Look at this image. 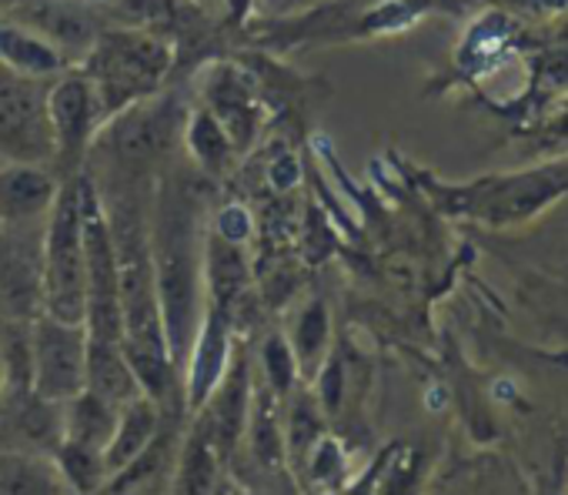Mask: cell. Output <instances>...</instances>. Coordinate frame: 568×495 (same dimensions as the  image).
<instances>
[{
  "instance_id": "obj_1",
  "label": "cell",
  "mask_w": 568,
  "mask_h": 495,
  "mask_svg": "<svg viewBox=\"0 0 568 495\" xmlns=\"http://www.w3.org/2000/svg\"><path fill=\"white\" fill-rule=\"evenodd\" d=\"M151 234V262H154V285L161 302L164 339L174 368L181 372L197 322L204 315V275H201V252L204 234L197 221V198L184 181L161 178L154 218L148 221Z\"/></svg>"
},
{
  "instance_id": "obj_2",
  "label": "cell",
  "mask_w": 568,
  "mask_h": 495,
  "mask_svg": "<svg viewBox=\"0 0 568 495\" xmlns=\"http://www.w3.org/2000/svg\"><path fill=\"white\" fill-rule=\"evenodd\" d=\"M174 68V41L148 28H104L84 54L81 71L98 91L104 121L164 88Z\"/></svg>"
},
{
  "instance_id": "obj_3",
  "label": "cell",
  "mask_w": 568,
  "mask_h": 495,
  "mask_svg": "<svg viewBox=\"0 0 568 495\" xmlns=\"http://www.w3.org/2000/svg\"><path fill=\"white\" fill-rule=\"evenodd\" d=\"M41 312L61 322L84 325L88 315V255L81 174L61 184L41 231Z\"/></svg>"
},
{
  "instance_id": "obj_4",
  "label": "cell",
  "mask_w": 568,
  "mask_h": 495,
  "mask_svg": "<svg viewBox=\"0 0 568 495\" xmlns=\"http://www.w3.org/2000/svg\"><path fill=\"white\" fill-rule=\"evenodd\" d=\"M184 121H187V111L181 108V101L164 98V91H158L118 111L114 118H108L94 144L104 148L118 168L138 174L164 161V154L178 148L184 134Z\"/></svg>"
},
{
  "instance_id": "obj_5",
  "label": "cell",
  "mask_w": 568,
  "mask_h": 495,
  "mask_svg": "<svg viewBox=\"0 0 568 495\" xmlns=\"http://www.w3.org/2000/svg\"><path fill=\"white\" fill-rule=\"evenodd\" d=\"M88 372V329L38 315L31 322V392L44 402H68L84 392Z\"/></svg>"
},
{
  "instance_id": "obj_6",
  "label": "cell",
  "mask_w": 568,
  "mask_h": 495,
  "mask_svg": "<svg viewBox=\"0 0 568 495\" xmlns=\"http://www.w3.org/2000/svg\"><path fill=\"white\" fill-rule=\"evenodd\" d=\"M0 158L41 164L54 158L44 81L21 78L4 64H0Z\"/></svg>"
},
{
  "instance_id": "obj_7",
  "label": "cell",
  "mask_w": 568,
  "mask_h": 495,
  "mask_svg": "<svg viewBox=\"0 0 568 495\" xmlns=\"http://www.w3.org/2000/svg\"><path fill=\"white\" fill-rule=\"evenodd\" d=\"M48 124H51L54 158L68 168L84 161L88 148L94 144L104 124L98 91L84 71L68 68L48 84Z\"/></svg>"
},
{
  "instance_id": "obj_8",
  "label": "cell",
  "mask_w": 568,
  "mask_h": 495,
  "mask_svg": "<svg viewBox=\"0 0 568 495\" xmlns=\"http://www.w3.org/2000/svg\"><path fill=\"white\" fill-rule=\"evenodd\" d=\"M41 231H31V224H0V319L34 322L44 309Z\"/></svg>"
},
{
  "instance_id": "obj_9",
  "label": "cell",
  "mask_w": 568,
  "mask_h": 495,
  "mask_svg": "<svg viewBox=\"0 0 568 495\" xmlns=\"http://www.w3.org/2000/svg\"><path fill=\"white\" fill-rule=\"evenodd\" d=\"M231 315L207 302L204 315L197 322V332L191 339L187 358L181 365V388H184V412L194 415L207 405L214 388L221 385L231 358H234V339H231Z\"/></svg>"
},
{
  "instance_id": "obj_10",
  "label": "cell",
  "mask_w": 568,
  "mask_h": 495,
  "mask_svg": "<svg viewBox=\"0 0 568 495\" xmlns=\"http://www.w3.org/2000/svg\"><path fill=\"white\" fill-rule=\"evenodd\" d=\"M197 98H201V108H207L221 121V128L231 134L237 151L254 144L264 124V108H261L257 88L241 68L207 64L197 78Z\"/></svg>"
},
{
  "instance_id": "obj_11",
  "label": "cell",
  "mask_w": 568,
  "mask_h": 495,
  "mask_svg": "<svg viewBox=\"0 0 568 495\" xmlns=\"http://www.w3.org/2000/svg\"><path fill=\"white\" fill-rule=\"evenodd\" d=\"M14 21L28 24L48 44H54L68 64L84 61L104 31L101 14L84 0H21L14 4Z\"/></svg>"
},
{
  "instance_id": "obj_12",
  "label": "cell",
  "mask_w": 568,
  "mask_h": 495,
  "mask_svg": "<svg viewBox=\"0 0 568 495\" xmlns=\"http://www.w3.org/2000/svg\"><path fill=\"white\" fill-rule=\"evenodd\" d=\"M61 184L41 161L0 164V224L44 221Z\"/></svg>"
},
{
  "instance_id": "obj_13",
  "label": "cell",
  "mask_w": 568,
  "mask_h": 495,
  "mask_svg": "<svg viewBox=\"0 0 568 495\" xmlns=\"http://www.w3.org/2000/svg\"><path fill=\"white\" fill-rule=\"evenodd\" d=\"M164 405L158 398H151L148 392H141V395H134L131 402H124L118 408V422H114L111 442L104 445V465H108V475L111 478L121 468H128L148 448V442L158 435V428L164 422Z\"/></svg>"
},
{
  "instance_id": "obj_14",
  "label": "cell",
  "mask_w": 568,
  "mask_h": 495,
  "mask_svg": "<svg viewBox=\"0 0 568 495\" xmlns=\"http://www.w3.org/2000/svg\"><path fill=\"white\" fill-rule=\"evenodd\" d=\"M241 442L247 445V455L261 472H281L288 465L284 432H281V398L257 375H254V392H251V408Z\"/></svg>"
},
{
  "instance_id": "obj_15",
  "label": "cell",
  "mask_w": 568,
  "mask_h": 495,
  "mask_svg": "<svg viewBox=\"0 0 568 495\" xmlns=\"http://www.w3.org/2000/svg\"><path fill=\"white\" fill-rule=\"evenodd\" d=\"M0 64L34 81H54L71 68L54 44H48L38 31H31L14 18L0 24Z\"/></svg>"
},
{
  "instance_id": "obj_16",
  "label": "cell",
  "mask_w": 568,
  "mask_h": 495,
  "mask_svg": "<svg viewBox=\"0 0 568 495\" xmlns=\"http://www.w3.org/2000/svg\"><path fill=\"white\" fill-rule=\"evenodd\" d=\"M84 388L101 395L111 405H124L134 395H141V382L128 362V352L121 342L111 339H91L88 335V372H84Z\"/></svg>"
},
{
  "instance_id": "obj_17",
  "label": "cell",
  "mask_w": 568,
  "mask_h": 495,
  "mask_svg": "<svg viewBox=\"0 0 568 495\" xmlns=\"http://www.w3.org/2000/svg\"><path fill=\"white\" fill-rule=\"evenodd\" d=\"M191 428L184 435V445L178 448V462H174V492H211L217 488V475L224 465V455L214 442V435L207 432V425L191 415Z\"/></svg>"
},
{
  "instance_id": "obj_18",
  "label": "cell",
  "mask_w": 568,
  "mask_h": 495,
  "mask_svg": "<svg viewBox=\"0 0 568 495\" xmlns=\"http://www.w3.org/2000/svg\"><path fill=\"white\" fill-rule=\"evenodd\" d=\"M114 422H118V405L104 402L101 395L88 388L61 402V442L104 452V445L111 442Z\"/></svg>"
},
{
  "instance_id": "obj_19",
  "label": "cell",
  "mask_w": 568,
  "mask_h": 495,
  "mask_svg": "<svg viewBox=\"0 0 568 495\" xmlns=\"http://www.w3.org/2000/svg\"><path fill=\"white\" fill-rule=\"evenodd\" d=\"M184 148H187V158L194 161V168L207 178H221L231 161L237 158V148L231 141V134L221 128V121L207 111V108H194L187 111V121H184V134H181Z\"/></svg>"
},
{
  "instance_id": "obj_20",
  "label": "cell",
  "mask_w": 568,
  "mask_h": 495,
  "mask_svg": "<svg viewBox=\"0 0 568 495\" xmlns=\"http://www.w3.org/2000/svg\"><path fill=\"white\" fill-rule=\"evenodd\" d=\"M281 432H284V455H288V462L298 472L305 455L312 452V445L325 435V408H322L318 395H312L298 385L284 395L281 398Z\"/></svg>"
},
{
  "instance_id": "obj_21",
  "label": "cell",
  "mask_w": 568,
  "mask_h": 495,
  "mask_svg": "<svg viewBox=\"0 0 568 495\" xmlns=\"http://www.w3.org/2000/svg\"><path fill=\"white\" fill-rule=\"evenodd\" d=\"M288 345L295 352V362H298V375L302 378H315V372L325 365V355H328V345H332V315H328V305L325 302H308L292 329H288Z\"/></svg>"
},
{
  "instance_id": "obj_22",
  "label": "cell",
  "mask_w": 568,
  "mask_h": 495,
  "mask_svg": "<svg viewBox=\"0 0 568 495\" xmlns=\"http://www.w3.org/2000/svg\"><path fill=\"white\" fill-rule=\"evenodd\" d=\"M54 465H58V475L64 478V485L74 488V492H101V488H108L111 475H108V465H104V452H98V448L58 442Z\"/></svg>"
},
{
  "instance_id": "obj_23",
  "label": "cell",
  "mask_w": 568,
  "mask_h": 495,
  "mask_svg": "<svg viewBox=\"0 0 568 495\" xmlns=\"http://www.w3.org/2000/svg\"><path fill=\"white\" fill-rule=\"evenodd\" d=\"M257 368H261L257 378H261L277 398H284V395H288V392L302 382L295 352H292V345H288V339H284V335L264 339V345H261V352H257Z\"/></svg>"
},
{
  "instance_id": "obj_24",
  "label": "cell",
  "mask_w": 568,
  "mask_h": 495,
  "mask_svg": "<svg viewBox=\"0 0 568 495\" xmlns=\"http://www.w3.org/2000/svg\"><path fill=\"white\" fill-rule=\"evenodd\" d=\"M211 231L221 234V238H227V241L244 244V241L251 238V214L244 211V204H224V208L214 214Z\"/></svg>"
},
{
  "instance_id": "obj_25",
  "label": "cell",
  "mask_w": 568,
  "mask_h": 495,
  "mask_svg": "<svg viewBox=\"0 0 568 495\" xmlns=\"http://www.w3.org/2000/svg\"><path fill=\"white\" fill-rule=\"evenodd\" d=\"M267 178H271V184H274L277 191H288V188H295V184H298V178H302L298 158H295V154H288V151H281V154L271 161V168H267Z\"/></svg>"
},
{
  "instance_id": "obj_26",
  "label": "cell",
  "mask_w": 568,
  "mask_h": 495,
  "mask_svg": "<svg viewBox=\"0 0 568 495\" xmlns=\"http://www.w3.org/2000/svg\"><path fill=\"white\" fill-rule=\"evenodd\" d=\"M224 8H227V14H231L234 21H241V18L247 14V8H251V0H224Z\"/></svg>"
},
{
  "instance_id": "obj_27",
  "label": "cell",
  "mask_w": 568,
  "mask_h": 495,
  "mask_svg": "<svg viewBox=\"0 0 568 495\" xmlns=\"http://www.w3.org/2000/svg\"><path fill=\"white\" fill-rule=\"evenodd\" d=\"M0 392H4V362H0Z\"/></svg>"
},
{
  "instance_id": "obj_28",
  "label": "cell",
  "mask_w": 568,
  "mask_h": 495,
  "mask_svg": "<svg viewBox=\"0 0 568 495\" xmlns=\"http://www.w3.org/2000/svg\"><path fill=\"white\" fill-rule=\"evenodd\" d=\"M194 4H207V0H194Z\"/></svg>"
},
{
  "instance_id": "obj_29",
  "label": "cell",
  "mask_w": 568,
  "mask_h": 495,
  "mask_svg": "<svg viewBox=\"0 0 568 495\" xmlns=\"http://www.w3.org/2000/svg\"><path fill=\"white\" fill-rule=\"evenodd\" d=\"M267 4H274V0H267Z\"/></svg>"
},
{
  "instance_id": "obj_30",
  "label": "cell",
  "mask_w": 568,
  "mask_h": 495,
  "mask_svg": "<svg viewBox=\"0 0 568 495\" xmlns=\"http://www.w3.org/2000/svg\"><path fill=\"white\" fill-rule=\"evenodd\" d=\"M0 395H4V392H0Z\"/></svg>"
}]
</instances>
